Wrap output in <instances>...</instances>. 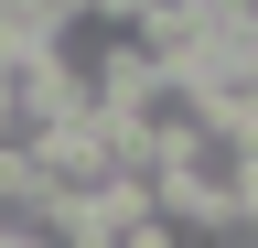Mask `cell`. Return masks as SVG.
I'll list each match as a JSON object with an SVG mask.
<instances>
[{
  "instance_id": "6da1fadb",
  "label": "cell",
  "mask_w": 258,
  "mask_h": 248,
  "mask_svg": "<svg viewBox=\"0 0 258 248\" xmlns=\"http://www.w3.org/2000/svg\"><path fill=\"white\" fill-rule=\"evenodd\" d=\"M108 227H118V248H183L172 227L151 216V194H129V205H108Z\"/></svg>"
}]
</instances>
